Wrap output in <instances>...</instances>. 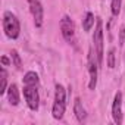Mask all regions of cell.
Segmentation results:
<instances>
[{"mask_svg":"<svg viewBox=\"0 0 125 125\" xmlns=\"http://www.w3.org/2000/svg\"><path fill=\"white\" fill-rule=\"evenodd\" d=\"M66 109V91L63 88V85L56 84V91H54V102H53V107H52V115L54 119H62L63 118Z\"/></svg>","mask_w":125,"mask_h":125,"instance_id":"6da1fadb","label":"cell"},{"mask_svg":"<svg viewBox=\"0 0 125 125\" xmlns=\"http://www.w3.org/2000/svg\"><path fill=\"white\" fill-rule=\"evenodd\" d=\"M93 27H94V13L87 12L85 18L83 19V28H84V31H90Z\"/></svg>","mask_w":125,"mask_h":125,"instance_id":"7c38bea8","label":"cell"},{"mask_svg":"<svg viewBox=\"0 0 125 125\" xmlns=\"http://www.w3.org/2000/svg\"><path fill=\"white\" fill-rule=\"evenodd\" d=\"M74 113H75V116H77V119L80 121V122H84L85 119H87V113H85V109H84V106H83V102H81V99H75V102H74Z\"/></svg>","mask_w":125,"mask_h":125,"instance_id":"30bf717a","label":"cell"},{"mask_svg":"<svg viewBox=\"0 0 125 125\" xmlns=\"http://www.w3.org/2000/svg\"><path fill=\"white\" fill-rule=\"evenodd\" d=\"M121 5H122V0H112L110 3V10H112V15L113 16H118L119 12H121Z\"/></svg>","mask_w":125,"mask_h":125,"instance_id":"4fadbf2b","label":"cell"},{"mask_svg":"<svg viewBox=\"0 0 125 125\" xmlns=\"http://www.w3.org/2000/svg\"><path fill=\"white\" fill-rule=\"evenodd\" d=\"M124 40H125V27H121V30H119V46L124 44Z\"/></svg>","mask_w":125,"mask_h":125,"instance_id":"e0dca14e","label":"cell"},{"mask_svg":"<svg viewBox=\"0 0 125 125\" xmlns=\"http://www.w3.org/2000/svg\"><path fill=\"white\" fill-rule=\"evenodd\" d=\"M93 41H94V52L99 60V65L103 63V24L100 19L96 21V30H94V35H93Z\"/></svg>","mask_w":125,"mask_h":125,"instance_id":"3957f363","label":"cell"},{"mask_svg":"<svg viewBox=\"0 0 125 125\" xmlns=\"http://www.w3.org/2000/svg\"><path fill=\"white\" fill-rule=\"evenodd\" d=\"M8 75H6V71H5V68H2V84H0V94H5L8 90V78H6Z\"/></svg>","mask_w":125,"mask_h":125,"instance_id":"5bb4252c","label":"cell"},{"mask_svg":"<svg viewBox=\"0 0 125 125\" xmlns=\"http://www.w3.org/2000/svg\"><path fill=\"white\" fill-rule=\"evenodd\" d=\"M28 6H30V12L34 18V24L37 28L43 27L44 22V9L43 5L40 3V0H28Z\"/></svg>","mask_w":125,"mask_h":125,"instance_id":"5b68a950","label":"cell"},{"mask_svg":"<svg viewBox=\"0 0 125 125\" xmlns=\"http://www.w3.org/2000/svg\"><path fill=\"white\" fill-rule=\"evenodd\" d=\"M60 32H62V37L68 43L74 41V38H75V25H74V21L66 15L60 19Z\"/></svg>","mask_w":125,"mask_h":125,"instance_id":"8992f818","label":"cell"},{"mask_svg":"<svg viewBox=\"0 0 125 125\" xmlns=\"http://www.w3.org/2000/svg\"><path fill=\"white\" fill-rule=\"evenodd\" d=\"M3 30H5V34H6L9 38H12V40L18 38L19 34H21L19 21H18V18H16L12 12H9V10H6V12L3 13Z\"/></svg>","mask_w":125,"mask_h":125,"instance_id":"7a4b0ae2","label":"cell"},{"mask_svg":"<svg viewBox=\"0 0 125 125\" xmlns=\"http://www.w3.org/2000/svg\"><path fill=\"white\" fill-rule=\"evenodd\" d=\"M115 57H116V54H115V49L112 47V49L109 50V53H107V66H109L110 69H113V68H115V65H116Z\"/></svg>","mask_w":125,"mask_h":125,"instance_id":"2e32d148","label":"cell"},{"mask_svg":"<svg viewBox=\"0 0 125 125\" xmlns=\"http://www.w3.org/2000/svg\"><path fill=\"white\" fill-rule=\"evenodd\" d=\"M38 75H37V72H34V71H28L25 75H24V84L25 85H32V87H35L37 84H38Z\"/></svg>","mask_w":125,"mask_h":125,"instance_id":"8fae6325","label":"cell"},{"mask_svg":"<svg viewBox=\"0 0 125 125\" xmlns=\"http://www.w3.org/2000/svg\"><path fill=\"white\" fill-rule=\"evenodd\" d=\"M12 62H13V65L18 68V69H22V59H21V56L18 54V52L16 50H12Z\"/></svg>","mask_w":125,"mask_h":125,"instance_id":"9a60e30c","label":"cell"},{"mask_svg":"<svg viewBox=\"0 0 125 125\" xmlns=\"http://www.w3.org/2000/svg\"><path fill=\"white\" fill-rule=\"evenodd\" d=\"M24 97H25V102H27V104H28V107L31 110H37L38 109L40 96H38V91L35 90V87L25 85L24 87Z\"/></svg>","mask_w":125,"mask_h":125,"instance_id":"52a82bcc","label":"cell"},{"mask_svg":"<svg viewBox=\"0 0 125 125\" xmlns=\"http://www.w3.org/2000/svg\"><path fill=\"white\" fill-rule=\"evenodd\" d=\"M96 52L93 53V49H90L88 52V74H90V83H88V88L94 90L97 85V69H99V60L97 56H94Z\"/></svg>","mask_w":125,"mask_h":125,"instance_id":"277c9868","label":"cell"},{"mask_svg":"<svg viewBox=\"0 0 125 125\" xmlns=\"http://www.w3.org/2000/svg\"><path fill=\"white\" fill-rule=\"evenodd\" d=\"M8 100L12 106H18L19 104V90L16 87V84H10L8 88Z\"/></svg>","mask_w":125,"mask_h":125,"instance_id":"9c48e42d","label":"cell"},{"mask_svg":"<svg viewBox=\"0 0 125 125\" xmlns=\"http://www.w3.org/2000/svg\"><path fill=\"white\" fill-rule=\"evenodd\" d=\"M2 63H3L5 66H8V65L10 63V60H9V59H8L6 56H3V57H2Z\"/></svg>","mask_w":125,"mask_h":125,"instance_id":"ac0fdd59","label":"cell"},{"mask_svg":"<svg viewBox=\"0 0 125 125\" xmlns=\"http://www.w3.org/2000/svg\"><path fill=\"white\" fill-rule=\"evenodd\" d=\"M112 118L113 122L121 125L122 124V93H116L113 97V103H112Z\"/></svg>","mask_w":125,"mask_h":125,"instance_id":"ba28073f","label":"cell"}]
</instances>
